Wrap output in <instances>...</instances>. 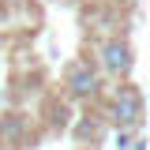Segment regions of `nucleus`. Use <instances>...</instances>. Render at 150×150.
Returning a JSON list of instances; mask_svg holds the SVG:
<instances>
[{"mask_svg": "<svg viewBox=\"0 0 150 150\" xmlns=\"http://www.w3.org/2000/svg\"><path fill=\"white\" fill-rule=\"evenodd\" d=\"M109 120L120 128H139L143 124V94L135 86H120L109 101Z\"/></svg>", "mask_w": 150, "mask_h": 150, "instance_id": "1", "label": "nucleus"}, {"mask_svg": "<svg viewBox=\"0 0 150 150\" xmlns=\"http://www.w3.org/2000/svg\"><path fill=\"white\" fill-rule=\"evenodd\" d=\"M131 64H135V56H131V45L124 38H109L105 45H101V68L112 75V79H124L131 71Z\"/></svg>", "mask_w": 150, "mask_h": 150, "instance_id": "2", "label": "nucleus"}, {"mask_svg": "<svg viewBox=\"0 0 150 150\" xmlns=\"http://www.w3.org/2000/svg\"><path fill=\"white\" fill-rule=\"evenodd\" d=\"M68 94L71 98H94L98 94V71L90 64H71L68 68Z\"/></svg>", "mask_w": 150, "mask_h": 150, "instance_id": "3", "label": "nucleus"}, {"mask_svg": "<svg viewBox=\"0 0 150 150\" xmlns=\"http://www.w3.org/2000/svg\"><path fill=\"white\" fill-rule=\"evenodd\" d=\"M79 135H83V139H86V135H90V139H98V135H101V128H98V124H90V120H83V124H79Z\"/></svg>", "mask_w": 150, "mask_h": 150, "instance_id": "4", "label": "nucleus"}, {"mask_svg": "<svg viewBox=\"0 0 150 150\" xmlns=\"http://www.w3.org/2000/svg\"><path fill=\"white\" fill-rule=\"evenodd\" d=\"M128 150H146V143H143V139H135V143H131Z\"/></svg>", "mask_w": 150, "mask_h": 150, "instance_id": "5", "label": "nucleus"}, {"mask_svg": "<svg viewBox=\"0 0 150 150\" xmlns=\"http://www.w3.org/2000/svg\"><path fill=\"white\" fill-rule=\"evenodd\" d=\"M0 150H11V146H8V143H4V139H0Z\"/></svg>", "mask_w": 150, "mask_h": 150, "instance_id": "6", "label": "nucleus"}]
</instances>
